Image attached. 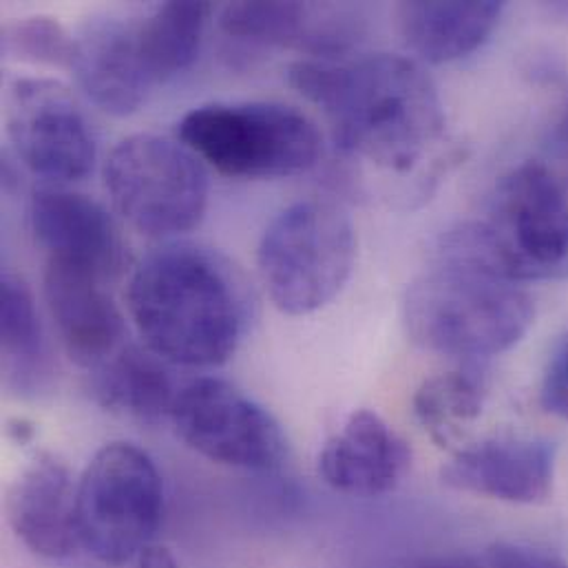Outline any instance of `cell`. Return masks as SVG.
<instances>
[{"mask_svg": "<svg viewBox=\"0 0 568 568\" xmlns=\"http://www.w3.org/2000/svg\"><path fill=\"white\" fill-rule=\"evenodd\" d=\"M556 447L545 440H485L443 467L440 478L454 491L514 505H538L551 496Z\"/></svg>", "mask_w": 568, "mask_h": 568, "instance_id": "obj_14", "label": "cell"}, {"mask_svg": "<svg viewBox=\"0 0 568 568\" xmlns=\"http://www.w3.org/2000/svg\"><path fill=\"white\" fill-rule=\"evenodd\" d=\"M534 316V298L523 285L447 257H436L403 298L409 338L423 349L460 358H491L511 349Z\"/></svg>", "mask_w": 568, "mask_h": 568, "instance_id": "obj_3", "label": "cell"}, {"mask_svg": "<svg viewBox=\"0 0 568 568\" xmlns=\"http://www.w3.org/2000/svg\"><path fill=\"white\" fill-rule=\"evenodd\" d=\"M29 220L49 260L89 266L106 280L120 273L124 244L98 202L62 189H40L31 197Z\"/></svg>", "mask_w": 568, "mask_h": 568, "instance_id": "obj_16", "label": "cell"}, {"mask_svg": "<svg viewBox=\"0 0 568 568\" xmlns=\"http://www.w3.org/2000/svg\"><path fill=\"white\" fill-rule=\"evenodd\" d=\"M180 140L229 178H285L312 169L321 133L294 106L277 102H213L189 111Z\"/></svg>", "mask_w": 568, "mask_h": 568, "instance_id": "obj_4", "label": "cell"}, {"mask_svg": "<svg viewBox=\"0 0 568 568\" xmlns=\"http://www.w3.org/2000/svg\"><path fill=\"white\" fill-rule=\"evenodd\" d=\"M409 467L407 443L369 409L354 412L318 454L321 478L345 496H385L403 483Z\"/></svg>", "mask_w": 568, "mask_h": 568, "instance_id": "obj_15", "label": "cell"}, {"mask_svg": "<svg viewBox=\"0 0 568 568\" xmlns=\"http://www.w3.org/2000/svg\"><path fill=\"white\" fill-rule=\"evenodd\" d=\"M209 11L206 2H166L138 22L140 51L155 87L197 58Z\"/></svg>", "mask_w": 568, "mask_h": 568, "instance_id": "obj_20", "label": "cell"}, {"mask_svg": "<svg viewBox=\"0 0 568 568\" xmlns=\"http://www.w3.org/2000/svg\"><path fill=\"white\" fill-rule=\"evenodd\" d=\"M314 13L316 7L303 2H231L220 13V27L235 40L307 51Z\"/></svg>", "mask_w": 568, "mask_h": 568, "instance_id": "obj_22", "label": "cell"}, {"mask_svg": "<svg viewBox=\"0 0 568 568\" xmlns=\"http://www.w3.org/2000/svg\"><path fill=\"white\" fill-rule=\"evenodd\" d=\"M160 356L124 345L118 354L91 369V394L111 412L155 425L171 416L175 392Z\"/></svg>", "mask_w": 568, "mask_h": 568, "instance_id": "obj_18", "label": "cell"}, {"mask_svg": "<svg viewBox=\"0 0 568 568\" xmlns=\"http://www.w3.org/2000/svg\"><path fill=\"white\" fill-rule=\"evenodd\" d=\"M0 338L7 385L22 394H40L51 378L49 347L29 287L16 275L0 284Z\"/></svg>", "mask_w": 568, "mask_h": 568, "instance_id": "obj_19", "label": "cell"}, {"mask_svg": "<svg viewBox=\"0 0 568 568\" xmlns=\"http://www.w3.org/2000/svg\"><path fill=\"white\" fill-rule=\"evenodd\" d=\"M354 257L356 237L345 211L327 200H303L264 231L257 268L277 310L303 316L343 290Z\"/></svg>", "mask_w": 568, "mask_h": 568, "instance_id": "obj_5", "label": "cell"}, {"mask_svg": "<svg viewBox=\"0 0 568 568\" xmlns=\"http://www.w3.org/2000/svg\"><path fill=\"white\" fill-rule=\"evenodd\" d=\"M98 271L62 260L44 268V301L64 352L87 369L124 347V318Z\"/></svg>", "mask_w": 568, "mask_h": 568, "instance_id": "obj_11", "label": "cell"}, {"mask_svg": "<svg viewBox=\"0 0 568 568\" xmlns=\"http://www.w3.org/2000/svg\"><path fill=\"white\" fill-rule=\"evenodd\" d=\"M551 144L556 149H568V111L560 118V122L556 124V129L551 133Z\"/></svg>", "mask_w": 568, "mask_h": 568, "instance_id": "obj_28", "label": "cell"}, {"mask_svg": "<svg viewBox=\"0 0 568 568\" xmlns=\"http://www.w3.org/2000/svg\"><path fill=\"white\" fill-rule=\"evenodd\" d=\"M485 385L471 372H447L427 378L414 394V414L434 443L456 445L483 414Z\"/></svg>", "mask_w": 568, "mask_h": 568, "instance_id": "obj_21", "label": "cell"}, {"mask_svg": "<svg viewBox=\"0 0 568 568\" xmlns=\"http://www.w3.org/2000/svg\"><path fill=\"white\" fill-rule=\"evenodd\" d=\"M420 568H487V565H485V560L480 562L471 556H445V558L429 560Z\"/></svg>", "mask_w": 568, "mask_h": 568, "instance_id": "obj_27", "label": "cell"}, {"mask_svg": "<svg viewBox=\"0 0 568 568\" xmlns=\"http://www.w3.org/2000/svg\"><path fill=\"white\" fill-rule=\"evenodd\" d=\"M164 518V483L153 458L131 443L95 452L75 483V520L82 549L122 567L149 547Z\"/></svg>", "mask_w": 568, "mask_h": 568, "instance_id": "obj_6", "label": "cell"}, {"mask_svg": "<svg viewBox=\"0 0 568 568\" xmlns=\"http://www.w3.org/2000/svg\"><path fill=\"white\" fill-rule=\"evenodd\" d=\"M4 514L16 538L47 560L71 558L82 545L75 520V485L51 454L36 456L11 483Z\"/></svg>", "mask_w": 568, "mask_h": 568, "instance_id": "obj_13", "label": "cell"}, {"mask_svg": "<svg viewBox=\"0 0 568 568\" xmlns=\"http://www.w3.org/2000/svg\"><path fill=\"white\" fill-rule=\"evenodd\" d=\"M287 80L325 111L341 151L387 171H412L445 131L434 80L403 55L376 53L356 62L296 60Z\"/></svg>", "mask_w": 568, "mask_h": 568, "instance_id": "obj_1", "label": "cell"}, {"mask_svg": "<svg viewBox=\"0 0 568 568\" xmlns=\"http://www.w3.org/2000/svg\"><path fill=\"white\" fill-rule=\"evenodd\" d=\"M129 310L146 349L186 367L226 363L248 325V294L237 271L193 244L164 246L140 262Z\"/></svg>", "mask_w": 568, "mask_h": 568, "instance_id": "obj_2", "label": "cell"}, {"mask_svg": "<svg viewBox=\"0 0 568 568\" xmlns=\"http://www.w3.org/2000/svg\"><path fill=\"white\" fill-rule=\"evenodd\" d=\"M540 407L568 420V329L554 343L540 385Z\"/></svg>", "mask_w": 568, "mask_h": 568, "instance_id": "obj_24", "label": "cell"}, {"mask_svg": "<svg viewBox=\"0 0 568 568\" xmlns=\"http://www.w3.org/2000/svg\"><path fill=\"white\" fill-rule=\"evenodd\" d=\"M485 226L514 282L567 275V195L545 164L525 162L503 178Z\"/></svg>", "mask_w": 568, "mask_h": 568, "instance_id": "obj_9", "label": "cell"}, {"mask_svg": "<svg viewBox=\"0 0 568 568\" xmlns=\"http://www.w3.org/2000/svg\"><path fill=\"white\" fill-rule=\"evenodd\" d=\"M487 568H568L551 551H542L529 545L496 542L485 554Z\"/></svg>", "mask_w": 568, "mask_h": 568, "instance_id": "obj_25", "label": "cell"}, {"mask_svg": "<svg viewBox=\"0 0 568 568\" xmlns=\"http://www.w3.org/2000/svg\"><path fill=\"white\" fill-rule=\"evenodd\" d=\"M135 565L138 568H180L178 560L166 547L153 545V542L140 551V556L135 558Z\"/></svg>", "mask_w": 568, "mask_h": 568, "instance_id": "obj_26", "label": "cell"}, {"mask_svg": "<svg viewBox=\"0 0 568 568\" xmlns=\"http://www.w3.org/2000/svg\"><path fill=\"white\" fill-rule=\"evenodd\" d=\"M551 11H554V13H558V16H562V18H568V2L551 4Z\"/></svg>", "mask_w": 568, "mask_h": 568, "instance_id": "obj_29", "label": "cell"}, {"mask_svg": "<svg viewBox=\"0 0 568 568\" xmlns=\"http://www.w3.org/2000/svg\"><path fill=\"white\" fill-rule=\"evenodd\" d=\"M73 36L49 16H27L2 27V51L16 60L71 69Z\"/></svg>", "mask_w": 568, "mask_h": 568, "instance_id": "obj_23", "label": "cell"}, {"mask_svg": "<svg viewBox=\"0 0 568 568\" xmlns=\"http://www.w3.org/2000/svg\"><path fill=\"white\" fill-rule=\"evenodd\" d=\"M104 184L118 213L146 237L197 229L209 209V173L182 142L138 133L122 140L104 164Z\"/></svg>", "mask_w": 568, "mask_h": 568, "instance_id": "obj_7", "label": "cell"}, {"mask_svg": "<svg viewBox=\"0 0 568 568\" xmlns=\"http://www.w3.org/2000/svg\"><path fill=\"white\" fill-rule=\"evenodd\" d=\"M71 73L84 95L104 113H135L155 87L144 64L138 22L104 18L87 22L75 36Z\"/></svg>", "mask_w": 568, "mask_h": 568, "instance_id": "obj_12", "label": "cell"}, {"mask_svg": "<svg viewBox=\"0 0 568 568\" xmlns=\"http://www.w3.org/2000/svg\"><path fill=\"white\" fill-rule=\"evenodd\" d=\"M505 11L496 0L403 2L396 22L405 44L432 64H447L478 51Z\"/></svg>", "mask_w": 568, "mask_h": 568, "instance_id": "obj_17", "label": "cell"}, {"mask_svg": "<svg viewBox=\"0 0 568 568\" xmlns=\"http://www.w3.org/2000/svg\"><path fill=\"white\" fill-rule=\"evenodd\" d=\"M171 420L200 456L251 471L284 465L287 438L277 418L222 378H197L175 396Z\"/></svg>", "mask_w": 568, "mask_h": 568, "instance_id": "obj_8", "label": "cell"}, {"mask_svg": "<svg viewBox=\"0 0 568 568\" xmlns=\"http://www.w3.org/2000/svg\"><path fill=\"white\" fill-rule=\"evenodd\" d=\"M7 138L18 160L53 182L84 180L95 142L71 91L51 78H20L4 98Z\"/></svg>", "mask_w": 568, "mask_h": 568, "instance_id": "obj_10", "label": "cell"}]
</instances>
